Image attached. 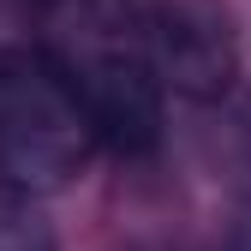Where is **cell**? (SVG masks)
Segmentation results:
<instances>
[{
    "label": "cell",
    "instance_id": "cell-6",
    "mask_svg": "<svg viewBox=\"0 0 251 251\" xmlns=\"http://www.w3.org/2000/svg\"><path fill=\"white\" fill-rule=\"evenodd\" d=\"M30 6H36V12H42V6H60V0H30Z\"/></svg>",
    "mask_w": 251,
    "mask_h": 251
},
{
    "label": "cell",
    "instance_id": "cell-3",
    "mask_svg": "<svg viewBox=\"0 0 251 251\" xmlns=\"http://www.w3.org/2000/svg\"><path fill=\"white\" fill-rule=\"evenodd\" d=\"M138 30L174 96H192V102L227 96V84L239 72V48L215 6H203V0H144Z\"/></svg>",
    "mask_w": 251,
    "mask_h": 251
},
{
    "label": "cell",
    "instance_id": "cell-1",
    "mask_svg": "<svg viewBox=\"0 0 251 251\" xmlns=\"http://www.w3.org/2000/svg\"><path fill=\"white\" fill-rule=\"evenodd\" d=\"M42 54L60 66L84 102L96 144L114 155H155L168 132V84L144 48L138 18L114 12L108 0H60L42 6Z\"/></svg>",
    "mask_w": 251,
    "mask_h": 251
},
{
    "label": "cell",
    "instance_id": "cell-4",
    "mask_svg": "<svg viewBox=\"0 0 251 251\" xmlns=\"http://www.w3.org/2000/svg\"><path fill=\"white\" fill-rule=\"evenodd\" d=\"M0 251H60L54 222L42 209V192L0 179Z\"/></svg>",
    "mask_w": 251,
    "mask_h": 251
},
{
    "label": "cell",
    "instance_id": "cell-2",
    "mask_svg": "<svg viewBox=\"0 0 251 251\" xmlns=\"http://www.w3.org/2000/svg\"><path fill=\"white\" fill-rule=\"evenodd\" d=\"M96 126L42 42L0 48V179L24 192L72 185L96 155Z\"/></svg>",
    "mask_w": 251,
    "mask_h": 251
},
{
    "label": "cell",
    "instance_id": "cell-5",
    "mask_svg": "<svg viewBox=\"0 0 251 251\" xmlns=\"http://www.w3.org/2000/svg\"><path fill=\"white\" fill-rule=\"evenodd\" d=\"M233 251H251V138H245V192H239V222H233Z\"/></svg>",
    "mask_w": 251,
    "mask_h": 251
}]
</instances>
